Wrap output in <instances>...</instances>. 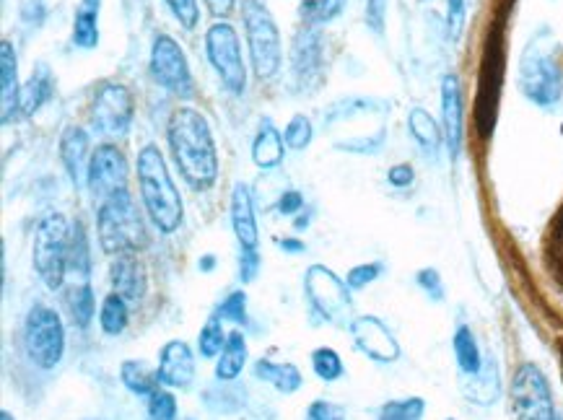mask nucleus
I'll return each mask as SVG.
<instances>
[{
	"label": "nucleus",
	"mask_w": 563,
	"mask_h": 420,
	"mask_svg": "<svg viewBox=\"0 0 563 420\" xmlns=\"http://www.w3.org/2000/svg\"><path fill=\"white\" fill-rule=\"evenodd\" d=\"M96 223H99V244L107 255H133L146 247V226L128 187L102 200Z\"/></svg>",
	"instance_id": "3"
},
{
	"label": "nucleus",
	"mask_w": 563,
	"mask_h": 420,
	"mask_svg": "<svg viewBox=\"0 0 563 420\" xmlns=\"http://www.w3.org/2000/svg\"><path fill=\"white\" fill-rule=\"evenodd\" d=\"M447 24L449 37H460L462 24H465V0H447Z\"/></svg>",
	"instance_id": "46"
},
{
	"label": "nucleus",
	"mask_w": 563,
	"mask_h": 420,
	"mask_svg": "<svg viewBox=\"0 0 563 420\" xmlns=\"http://www.w3.org/2000/svg\"><path fill=\"white\" fill-rule=\"evenodd\" d=\"M0 102H3V125L13 120L16 109L21 107V89H19V70H16V52L8 39L0 45Z\"/></svg>",
	"instance_id": "20"
},
{
	"label": "nucleus",
	"mask_w": 563,
	"mask_h": 420,
	"mask_svg": "<svg viewBox=\"0 0 563 420\" xmlns=\"http://www.w3.org/2000/svg\"><path fill=\"white\" fill-rule=\"evenodd\" d=\"M24 345L26 356L32 358L39 369H55L65 353V327L60 314L52 312L50 306H34L26 317Z\"/></svg>",
	"instance_id": "7"
},
{
	"label": "nucleus",
	"mask_w": 563,
	"mask_h": 420,
	"mask_svg": "<svg viewBox=\"0 0 563 420\" xmlns=\"http://www.w3.org/2000/svg\"><path fill=\"white\" fill-rule=\"evenodd\" d=\"M148 418L151 420H174L177 418V400L167 389H156L148 397Z\"/></svg>",
	"instance_id": "40"
},
{
	"label": "nucleus",
	"mask_w": 563,
	"mask_h": 420,
	"mask_svg": "<svg viewBox=\"0 0 563 420\" xmlns=\"http://www.w3.org/2000/svg\"><path fill=\"white\" fill-rule=\"evenodd\" d=\"M301 208H304V195L299 190H286L278 200V210L283 216H296Z\"/></svg>",
	"instance_id": "49"
},
{
	"label": "nucleus",
	"mask_w": 563,
	"mask_h": 420,
	"mask_svg": "<svg viewBox=\"0 0 563 420\" xmlns=\"http://www.w3.org/2000/svg\"><path fill=\"white\" fill-rule=\"evenodd\" d=\"M278 244H281V249L291 252V255H299V252H304V242H299V239H278Z\"/></svg>",
	"instance_id": "52"
},
{
	"label": "nucleus",
	"mask_w": 563,
	"mask_h": 420,
	"mask_svg": "<svg viewBox=\"0 0 563 420\" xmlns=\"http://www.w3.org/2000/svg\"><path fill=\"white\" fill-rule=\"evenodd\" d=\"M304 291L312 309L327 322H343L351 314L353 301L348 286L325 265H312L304 275Z\"/></svg>",
	"instance_id": "11"
},
{
	"label": "nucleus",
	"mask_w": 563,
	"mask_h": 420,
	"mask_svg": "<svg viewBox=\"0 0 563 420\" xmlns=\"http://www.w3.org/2000/svg\"><path fill=\"white\" fill-rule=\"evenodd\" d=\"M462 392L475 405H493L501 395V382H499V366L496 361H486L480 374L465 376L462 382Z\"/></svg>",
	"instance_id": "23"
},
{
	"label": "nucleus",
	"mask_w": 563,
	"mask_h": 420,
	"mask_svg": "<svg viewBox=\"0 0 563 420\" xmlns=\"http://www.w3.org/2000/svg\"><path fill=\"white\" fill-rule=\"evenodd\" d=\"M200 270H203V273H211L213 268H216V257L213 255H205V257H200Z\"/></svg>",
	"instance_id": "53"
},
{
	"label": "nucleus",
	"mask_w": 563,
	"mask_h": 420,
	"mask_svg": "<svg viewBox=\"0 0 563 420\" xmlns=\"http://www.w3.org/2000/svg\"><path fill=\"white\" fill-rule=\"evenodd\" d=\"M307 420H346V408H340L335 402L317 400L309 405Z\"/></svg>",
	"instance_id": "44"
},
{
	"label": "nucleus",
	"mask_w": 563,
	"mask_h": 420,
	"mask_svg": "<svg viewBox=\"0 0 563 420\" xmlns=\"http://www.w3.org/2000/svg\"><path fill=\"white\" fill-rule=\"evenodd\" d=\"M242 16L247 45H250L252 55V68H255L257 78L268 81L281 70V34H278V26L263 0H244Z\"/></svg>",
	"instance_id": "6"
},
{
	"label": "nucleus",
	"mask_w": 563,
	"mask_h": 420,
	"mask_svg": "<svg viewBox=\"0 0 563 420\" xmlns=\"http://www.w3.org/2000/svg\"><path fill=\"white\" fill-rule=\"evenodd\" d=\"M174 164L192 190H208L218 177V153L208 120L198 109L180 107L169 117L167 130Z\"/></svg>",
	"instance_id": "1"
},
{
	"label": "nucleus",
	"mask_w": 563,
	"mask_h": 420,
	"mask_svg": "<svg viewBox=\"0 0 563 420\" xmlns=\"http://www.w3.org/2000/svg\"><path fill=\"white\" fill-rule=\"evenodd\" d=\"M0 420H13V415L8 413V410H3V413H0Z\"/></svg>",
	"instance_id": "54"
},
{
	"label": "nucleus",
	"mask_w": 563,
	"mask_h": 420,
	"mask_svg": "<svg viewBox=\"0 0 563 420\" xmlns=\"http://www.w3.org/2000/svg\"><path fill=\"white\" fill-rule=\"evenodd\" d=\"M122 384L138 397H151L159 389V374L148 369V363L143 361H125L120 366Z\"/></svg>",
	"instance_id": "31"
},
{
	"label": "nucleus",
	"mask_w": 563,
	"mask_h": 420,
	"mask_svg": "<svg viewBox=\"0 0 563 420\" xmlns=\"http://www.w3.org/2000/svg\"><path fill=\"white\" fill-rule=\"evenodd\" d=\"M221 322H224V319L218 317V314H213V317L205 322L203 330H200L198 348H200V356L203 358H216L218 353L224 350L226 335H224V327H221Z\"/></svg>",
	"instance_id": "35"
},
{
	"label": "nucleus",
	"mask_w": 563,
	"mask_h": 420,
	"mask_svg": "<svg viewBox=\"0 0 563 420\" xmlns=\"http://www.w3.org/2000/svg\"><path fill=\"white\" fill-rule=\"evenodd\" d=\"M514 420H558L551 384L535 363H522L512 379Z\"/></svg>",
	"instance_id": "9"
},
{
	"label": "nucleus",
	"mask_w": 563,
	"mask_h": 420,
	"mask_svg": "<svg viewBox=\"0 0 563 420\" xmlns=\"http://www.w3.org/2000/svg\"><path fill=\"white\" fill-rule=\"evenodd\" d=\"M128 301L122 299L120 293H109L102 301V312H99V325L107 335H120L128 327Z\"/></svg>",
	"instance_id": "33"
},
{
	"label": "nucleus",
	"mask_w": 563,
	"mask_h": 420,
	"mask_svg": "<svg viewBox=\"0 0 563 420\" xmlns=\"http://www.w3.org/2000/svg\"><path fill=\"white\" fill-rule=\"evenodd\" d=\"M55 91V81H52V73L45 63H39V68L34 70L32 78L26 81V86L21 89V112L24 115H34L42 104L47 102Z\"/></svg>",
	"instance_id": "29"
},
{
	"label": "nucleus",
	"mask_w": 563,
	"mask_h": 420,
	"mask_svg": "<svg viewBox=\"0 0 563 420\" xmlns=\"http://www.w3.org/2000/svg\"><path fill=\"white\" fill-rule=\"evenodd\" d=\"M312 122H309V117L304 115H294L291 117V122L286 125V133H283V140H286L288 148H294V151H304V148L312 143Z\"/></svg>",
	"instance_id": "39"
},
{
	"label": "nucleus",
	"mask_w": 563,
	"mask_h": 420,
	"mask_svg": "<svg viewBox=\"0 0 563 420\" xmlns=\"http://www.w3.org/2000/svg\"><path fill=\"white\" fill-rule=\"evenodd\" d=\"M135 115V102L122 83H102L91 104V120L102 133L122 135L128 133Z\"/></svg>",
	"instance_id": "14"
},
{
	"label": "nucleus",
	"mask_w": 563,
	"mask_h": 420,
	"mask_svg": "<svg viewBox=\"0 0 563 420\" xmlns=\"http://www.w3.org/2000/svg\"><path fill=\"white\" fill-rule=\"evenodd\" d=\"M449 420H452V418H449Z\"/></svg>",
	"instance_id": "55"
},
{
	"label": "nucleus",
	"mask_w": 563,
	"mask_h": 420,
	"mask_svg": "<svg viewBox=\"0 0 563 420\" xmlns=\"http://www.w3.org/2000/svg\"><path fill=\"white\" fill-rule=\"evenodd\" d=\"M65 301H68L73 322H76L78 327H89L91 317H94V291H91L89 283H81V286L71 288Z\"/></svg>",
	"instance_id": "34"
},
{
	"label": "nucleus",
	"mask_w": 563,
	"mask_h": 420,
	"mask_svg": "<svg viewBox=\"0 0 563 420\" xmlns=\"http://www.w3.org/2000/svg\"><path fill=\"white\" fill-rule=\"evenodd\" d=\"M109 280H112L115 293H120L125 301H141L143 293H146V273L133 255H120L112 262Z\"/></svg>",
	"instance_id": "21"
},
{
	"label": "nucleus",
	"mask_w": 563,
	"mask_h": 420,
	"mask_svg": "<svg viewBox=\"0 0 563 420\" xmlns=\"http://www.w3.org/2000/svg\"><path fill=\"white\" fill-rule=\"evenodd\" d=\"M346 6V0H301V13L312 24H327Z\"/></svg>",
	"instance_id": "38"
},
{
	"label": "nucleus",
	"mask_w": 563,
	"mask_h": 420,
	"mask_svg": "<svg viewBox=\"0 0 563 420\" xmlns=\"http://www.w3.org/2000/svg\"><path fill=\"white\" fill-rule=\"evenodd\" d=\"M138 185H141L143 205L156 229L161 234H174L180 229L182 216H185L182 198L174 187L167 161L156 146H146L138 153Z\"/></svg>",
	"instance_id": "2"
},
{
	"label": "nucleus",
	"mask_w": 563,
	"mask_h": 420,
	"mask_svg": "<svg viewBox=\"0 0 563 420\" xmlns=\"http://www.w3.org/2000/svg\"><path fill=\"white\" fill-rule=\"evenodd\" d=\"M418 286L423 288V291L429 293L431 299L434 301H444V283H442V275H439V270L434 268H423L421 273H418Z\"/></svg>",
	"instance_id": "45"
},
{
	"label": "nucleus",
	"mask_w": 563,
	"mask_h": 420,
	"mask_svg": "<svg viewBox=\"0 0 563 420\" xmlns=\"http://www.w3.org/2000/svg\"><path fill=\"white\" fill-rule=\"evenodd\" d=\"M353 343L359 345L361 353L372 358L377 363H395L400 358V343L390 332V327L384 325L382 319L364 314L351 322Z\"/></svg>",
	"instance_id": "16"
},
{
	"label": "nucleus",
	"mask_w": 563,
	"mask_h": 420,
	"mask_svg": "<svg viewBox=\"0 0 563 420\" xmlns=\"http://www.w3.org/2000/svg\"><path fill=\"white\" fill-rule=\"evenodd\" d=\"M257 270H260V255H257V249H242V255H239V278H242V283L255 280Z\"/></svg>",
	"instance_id": "47"
},
{
	"label": "nucleus",
	"mask_w": 563,
	"mask_h": 420,
	"mask_svg": "<svg viewBox=\"0 0 563 420\" xmlns=\"http://www.w3.org/2000/svg\"><path fill=\"white\" fill-rule=\"evenodd\" d=\"M384 8V0H366V24L377 34L384 29Z\"/></svg>",
	"instance_id": "50"
},
{
	"label": "nucleus",
	"mask_w": 563,
	"mask_h": 420,
	"mask_svg": "<svg viewBox=\"0 0 563 420\" xmlns=\"http://www.w3.org/2000/svg\"><path fill=\"white\" fill-rule=\"evenodd\" d=\"M231 226L242 249H257V221L252 195L247 185H237L231 192Z\"/></svg>",
	"instance_id": "22"
},
{
	"label": "nucleus",
	"mask_w": 563,
	"mask_h": 420,
	"mask_svg": "<svg viewBox=\"0 0 563 420\" xmlns=\"http://www.w3.org/2000/svg\"><path fill=\"white\" fill-rule=\"evenodd\" d=\"M501 83H504V39L493 32L483 52V63H480L478 99H475V125L483 138H488L496 125Z\"/></svg>",
	"instance_id": "8"
},
{
	"label": "nucleus",
	"mask_w": 563,
	"mask_h": 420,
	"mask_svg": "<svg viewBox=\"0 0 563 420\" xmlns=\"http://www.w3.org/2000/svg\"><path fill=\"white\" fill-rule=\"evenodd\" d=\"M159 382L167 387H190L195 379V356L185 340H169L159 353Z\"/></svg>",
	"instance_id": "18"
},
{
	"label": "nucleus",
	"mask_w": 563,
	"mask_h": 420,
	"mask_svg": "<svg viewBox=\"0 0 563 420\" xmlns=\"http://www.w3.org/2000/svg\"><path fill=\"white\" fill-rule=\"evenodd\" d=\"M465 107H462V86L460 78L455 73L442 78V120H444V143H447V151L452 159L460 156L462 148V135H465Z\"/></svg>",
	"instance_id": "17"
},
{
	"label": "nucleus",
	"mask_w": 563,
	"mask_h": 420,
	"mask_svg": "<svg viewBox=\"0 0 563 420\" xmlns=\"http://www.w3.org/2000/svg\"><path fill=\"white\" fill-rule=\"evenodd\" d=\"M252 161L260 169H276L283 161V138L270 120L260 122V130L252 143Z\"/></svg>",
	"instance_id": "24"
},
{
	"label": "nucleus",
	"mask_w": 563,
	"mask_h": 420,
	"mask_svg": "<svg viewBox=\"0 0 563 420\" xmlns=\"http://www.w3.org/2000/svg\"><path fill=\"white\" fill-rule=\"evenodd\" d=\"M255 376L260 382H268L270 387H276L283 395H294L296 389L301 387V374L294 363H273L268 358H260L252 366Z\"/></svg>",
	"instance_id": "25"
},
{
	"label": "nucleus",
	"mask_w": 563,
	"mask_h": 420,
	"mask_svg": "<svg viewBox=\"0 0 563 420\" xmlns=\"http://www.w3.org/2000/svg\"><path fill=\"white\" fill-rule=\"evenodd\" d=\"M68 270L78 278H89L91 270V252H89V236H86L84 223L78 221L71 231V252H68Z\"/></svg>",
	"instance_id": "32"
},
{
	"label": "nucleus",
	"mask_w": 563,
	"mask_h": 420,
	"mask_svg": "<svg viewBox=\"0 0 563 420\" xmlns=\"http://www.w3.org/2000/svg\"><path fill=\"white\" fill-rule=\"evenodd\" d=\"M205 3H208V11H211L216 19H226V16H231V11L237 6V0H205Z\"/></svg>",
	"instance_id": "51"
},
{
	"label": "nucleus",
	"mask_w": 563,
	"mask_h": 420,
	"mask_svg": "<svg viewBox=\"0 0 563 420\" xmlns=\"http://www.w3.org/2000/svg\"><path fill=\"white\" fill-rule=\"evenodd\" d=\"M205 50H208V60L221 76L226 89L231 94H244L247 89V65L242 58V45H239V34L234 32V26L226 21H218L205 34Z\"/></svg>",
	"instance_id": "10"
},
{
	"label": "nucleus",
	"mask_w": 563,
	"mask_h": 420,
	"mask_svg": "<svg viewBox=\"0 0 563 420\" xmlns=\"http://www.w3.org/2000/svg\"><path fill=\"white\" fill-rule=\"evenodd\" d=\"M359 117H366L369 120H382L387 117V107L379 102H366V99H359V102H351L346 109H338L333 117H330V125H356ZM384 143V128H366V130H356L353 128L351 133L346 135L343 140H338L335 146L340 151H353V153H377Z\"/></svg>",
	"instance_id": "13"
},
{
	"label": "nucleus",
	"mask_w": 563,
	"mask_h": 420,
	"mask_svg": "<svg viewBox=\"0 0 563 420\" xmlns=\"http://www.w3.org/2000/svg\"><path fill=\"white\" fill-rule=\"evenodd\" d=\"M71 231L60 213H50L39 221L34 231V268L50 291H58L68 273V252H71Z\"/></svg>",
	"instance_id": "5"
},
{
	"label": "nucleus",
	"mask_w": 563,
	"mask_h": 420,
	"mask_svg": "<svg viewBox=\"0 0 563 420\" xmlns=\"http://www.w3.org/2000/svg\"><path fill=\"white\" fill-rule=\"evenodd\" d=\"M60 159L65 164V172L73 179V185H81L84 177L89 174V135L84 128H76V125H68L63 130V138H60Z\"/></svg>",
	"instance_id": "19"
},
{
	"label": "nucleus",
	"mask_w": 563,
	"mask_h": 420,
	"mask_svg": "<svg viewBox=\"0 0 563 420\" xmlns=\"http://www.w3.org/2000/svg\"><path fill=\"white\" fill-rule=\"evenodd\" d=\"M99 6L102 0H81L73 19V45L91 50L99 45Z\"/></svg>",
	"instance_id": "27"
},
{
	"label": "nucleus",
	"mask_w": 563,
	"mask_h": 420,
	"mask_svg": "<svg viewBox=\"0 0 563 420\" xmlns=\"http://www.w3.org/2000/svg\"><path fill=\"white\" fill-rule=\"evenodd\" d=\"M426 402L421 397H408V400H390L379 413V420H423Z\"/></svg>",
	"instance_id": "36"
},
{
	"label": "nucleus",
	"mask_w": 563,
	"mask_h": 420,
	"mask_svg": "<svg viewBox=\"0 0 563 420\" xmlns=\"http://www.w3.org/2000/svg\"><path fill=\"white\" fill-rule=\"evenodd\" d=\"M387 182H390L392 187H397V190H405V187H410L416 182V172H413V166L410 164H397L387 172Z\"/></svg>",
	"instance_id": "48"
},
{
	"label": "nucleus",
	"mask_w": 563,
	"mask_h": 420,
	"mask_svg": "<svg viewBox=\"0 0 563 420\" xmlns=\"http://www.w3.org/2000/svg\"><path fill=\"white\" fill-rule=\"evenodd\" d=\"M169 6V11L174 13V19L180 21L185 29H195L200 21V8L198 0H164Z\"/></svg>",
	"instance_id": "42"
},
{
	"label": "nucleus",
	"mask_w": 563,
	"mask_h": 420,
	"mask_svg": "<svg viewBox=\"0 0 563 420\" xmlns=\"http://www.w3.org/2000/svg\"><path fill=\"white\" fill-rule=\"evenodd\" d=\"M151 73L156 81L169 91V94L190 99L195 94V81H192L190 65H187L185 52L174 42L169 34H159L151 47Z\"/></svg>",
	"instance_id": "12"
},
{
	"label": "nucleus",
	"mask_w": 563,
	"mask_h": 420,
	"mask_svg": "<svg viewBox=\"0 0 563 420\" xmlns=\"http://www.w3.org/2000/svg\"><path fill=\"white\" fill-rule=\"evenodd\" d=\"M86 185H89L94 198H109L117 190L128 187V161L122 156L120 148L109 146H96V151L91 153L89 161V174H86Z\"/></svg>",
	"instance_id": "15"
},
{
	"label": "nucleus",
	"mask_w": 563,
	"mask_h": 420,
	"mask_svg": "<svg viewBox=\"0 0 563 420\" xmlns=\"http://www.w3.org/2000/svg\"><path fill=\"white\" fill-rule=\"evenodd\" d=\"M452 350H455V361L460 366L462 376H475L483 369V353H480L478 338L468 325H460L452 335Z\"/></svg>",
	"instance_id": "26"
},
{
	"label": "nucleus",
	"mask_w": 563,
	"mask_h": 420,
	"mask_svg": "<svg viewBox=\"0 0 563 420\" xmlns=\"http://www.w3.org/2000/svg\"><path fill=\"white\" fill-rule=\"evenodd\" d=\"M408 130H410V135L416 138V143L423 148V151L436 153V151H439V146H442L444 130L436 125L434 117H431L423 107L410 109Z\"/></svg>",
	"instance_id": "30"
},
{
	"label": "nucleus",
	"mask_w": 563,
	"mask_h": 420,
	"mask_svg": "<svg viewBox=\"0 0 563 420\" xmlns=\"http://www.w3.org/2000/svg\"><path fill=\"white\" fill-rule=\"evenodd\" d=\"M312 369L320 376L322 382H338L343 376V361H340L338 350L333 348H317L312 353Z\"/></svg>",
	"instance_id": "37"
},
{
	"label": "nucleus",
	"mask_w": 563,
	"mask_h": 420,
	"mask_svg": "<svg viewBox=\"0 0 563 420\" xmlns=\"http://www.w3.org/2000/svg\"><path fill=\"white\" fill-rule=\"evenodd\" d=\"M244 363H247V343H244L242 332H229L221 358L216 363V379L218 382H234L242 374Z\"/></svg>",
	"instance_id": "28"
},
{
	"label": "nucleus",
	"mask_w": 563,
	"mask_h": 420,
	"mask_svg": "<svg viewBox=\"0 0 563 420\" xmlns=\"http://www.w3.org/2000/svg\"><path fill=\"white\" fill-rule=\"evenodd\" d=\"M382 262H369V265H359V268H353L351 273H348V288H353V291H361V288H366L369 283H374V280L382 275Z\"/></svg>",
	"instance_id": "43"
},
{
	"label": "nucleus",
	"mask_w": 563,
	"mask_h": 420,
	"mask_svg": "<svg viewBox=\"0 0 563 420\" xmlns=\"http://www.w3.org/2000/svg\"><path fill=\"white\" fill-rule=\"evenodd\" d=\"M545 37L548 32L538 34L527 45L519 63V86L532 104L551 109L561 99L563 76L556 58V42H545Z\"/></svg>",
	"instance_id": "4"
},
{
	"label": "nucleus",
	"mask_w": 563,
	"mask_h": 420,
	"mask_svg": "<svg viewBox=\"0 0 563 420\" xmlns=\"http://www.w3.org/2000/svg\"><path fill=\"white\" fill-rule=\"evenodd\" d=\"M218 317L221 319H231L237 325H244L247 322V296L242 291L229 293L224 299V304L218 306Z\"/></svg>",
	"instance_id": "41"
}]
</instances>
